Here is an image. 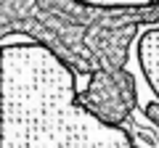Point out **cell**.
<instances>
[{
	"instance_id": "cell-4",
	"label": "cell",
	"mask_w": 159,
	"mask_h": 148,
	"mask_svg": "<svg viewBox=\"0 0 159 148\" xmlns=\"http://www.w3.org/2000/svg\"><path fill=\"white\" fill-rule=\"evenodd\" d=\"M143 116H146V122L159 132V101H146L143 103Z\"/></svg>"
},
{
	"instance_id": "cell-1",
	"label": "cell",
	"mask_w": 159,
	"mask_h": 148,
	"mask_svg": "<svg viewBox=\"0 0 159 148\" xmlns=\"http://www.w3.org/2000/svg\"><path fill=\"white\" fill-rule=\"evenodd\" d=\"M3 40L13 34L51 50L74 74L127 69L141 27H159V0L146 8H96L80 0H3Z\"/></svg>"
},
{
	"instance_id": "cell-2",
	"label": "cell",
	"mask_w": 159,
	"mask_h": 148,
	"mask_svg": "<svg viewBox=\"0 0 159 148\" xmlns=\"http://www.w3.org/2000/svg\"><path fill=\"white\" fill-rule=\"evenodd\" d=\"M80 106L109 127H122L138 108V85L130 69H98L88 77L85 90L77 95Z\"/></svg>"
},
{
	"instance_id": "cell-3",
	"label": "cell",
	"mask_w": 159,
	"mask_h": 148,
	"mask_svg": "<svg viewBox=\"0 0 159 148\" xmlns=\"http://www.w3.org/2000/svg\"><path fill=\"white\" fill-rule=\"evenodd\" d=\"M80 3H88L96 8H146L157 0H80Z\"/></svg>"
}]
</instances>
